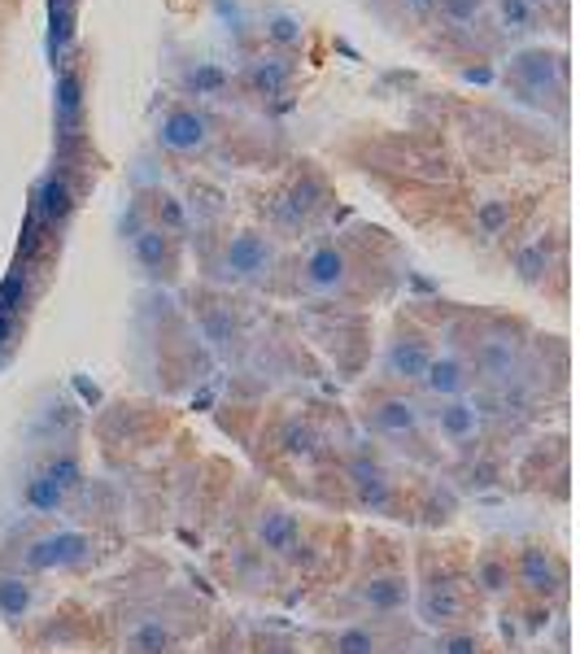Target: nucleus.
Masks as SVG:
<instances>
[{
    "mask_svg": "<svg viewBox=\"0 0 580 654\" xmlns=\"http://www.w3.org/2000/svg\"><path fill=\"white\" fill-rule=\"evenodd\" d=\"M184 83H188L193 92H219V87H223V74H219L214 66H197V70L184 74Z\"/></svg>",
    "mask_w": 580,
    "mask_h": 654,
    "instance_id": "obj_35",
    "label": "nucleus"
},
{
    "mask_svg": "<svg viewBox=\"0 0 580 654\" xmlns=\"http://www.w3.org/2000/svg\"><path fill=\"white\" fill-rule=\"evenodd\" d=\"M271 262H276L271 241L258 236V232H241V236H232V241L223 245L219 280H223V284H258V280H267Z\"/></svg>",
    "mask_w": 580,
    "mask_h": 654,
    "instance_id": "obj_3",
    "label": "nucleus"
},
{
    "mask_svg": "<svg viewBox=\"0 0 580 654\" xmlns=\"http://www.w3.org/2000/svg\"><path fill=\"white\" fill-rule=\"evenodd\" d=\"M564 57H555V52H546V48H529V52H520L515 61H511V74L529 87V92H546V87H555L559 79H564Z\"/></svg>",
    "mask_w": 580,
    "mask_h": 654,
    "instance_id": "obj_18",
    "label": "nucleus"
},
{
    "mask_svg": "<svg viewBox=\"0 0 580 654\" xmlns=\"http://www.w3.org/2000/svg\"><path fill=\"white\" fill-rule=\"evenodd\" d=\"M410 9H428V4H437V0H406Z\"/></svg>",
    "mask_w": 580,
    "mask_h": 654,
    "instance_id": "obj_38",
    "label": "nucleus"
},
{
    "mask_svg": "<svg viewBox=\"0 0 580 654\" xmlns=\"http://www.w3.org/2000/svg\"><path fill=\"white\" fill-rule=\"evenodd\" d=\"M250 654H301V646L289 642V638H280V633H258Z\"/></svg>",
    "mask_w": 580,
    "mask_h": 654,
    "instance_id": "obj_34",
    "label": "nucleus"
},
{
    "mask_svg": "<svg viewBox=\"0 0 580 654\" xmlns=\"http://www.w3.org/2000/svg\"><path fill=\"white\" fill-rule=\"evenodd\" d=\"M314 206H318V184H314V179H305V184H297V188H292V197H289V206H285V214H289L292 223H297V219H305V214H310Z\"/></svg>",
    "mask_w": 580,
    "mask_h": 654,
    "instance_id": "obj_31",
    "label": "nucleus"
},
{
    "mask_svg": "<svg viewBox=\"0 0 580 654\" xmlns=\"http://www.w3.org/2000/svg\"><path fill=\"white\" fill-rule=\"evenodd\" d=\"M498 22L507 31H529L533 26V4L529 0H498Z\"/></svg>",
    "mask_w": 580,
    "mask_h": 654,
    "instance_id": "obj_30",
    "label": "nucleus"
},
{
    "mask_svg": "<svg viewBox=\"0 0 580 654\" xmlns=\"http://www.w3.org/2000/svg\"><path fill=\"white\" fill-rule=\"evenodd\" d=\"M472 581H476V594L480 598H507L515 589V572H511V550H480L476 554V568H472Z\"/></svg>",
    "mask_w": 580,
    "mask_h": 654,
    "instance_id": "obj_17",
    "label": "nucleus"
},
{
    "mask_svg": "<svg viewBox=\"0 0 580 654\" xmlns=\"http://www.w3.org/2000/svg\"><path fill=\"white\" fill-rule=\"evenodd\" d=\"M529 4H533V9H537V4H550V0H529Z\"/></svg>",
    "mask_w": 580,
    "mask_h": 654,
    "instance_id": "obj_39",
    "label": "nucleus"
},
{
    "mask_svg": "<svg viewBox=\"0 0 580 654\" xmlns=\"http://www.w3.org/2000/svg\"><path fill=\"white\" fill-rule=\"evenodd\" d=\"M476 371H480L489 384L511 388V384L524 375V353H520V344L507 340V336H485V340L476 344Z\"/></svg>",
    "mask_w": 580,
    "mask_h": 654,
    "instance_id": "obj_11",
    "label": "nucleus"
},
{
    "mask_svg": "<svg viewBox=\"0 0 580 654\" xmlns=\"http://www.w3.org/2000/svg\"><path fill=\"white\" fill-rule=\"evenodd\" d=\"M485 0H441V17L454 22V26H472L480 17Z\"/></svg>",
    "mask_w": 580,
    "mask_h": 654,
    "instance_id": "obj_32",
    "label": "nucleus"
},
{
    "mask_svg": "<svg viewBox=\"0 0 580 654\" xmlns=\"http://www.w3.org/2000/svg\"><path fill=\"white\" fill-rule=\"evenodd\" d=\"M327 654H388V638L384 629L371 620H353V624H340L336 633H327Z\"/></svg>",
    "mask_w": 580,
    "mask_h": 654,
    "instance_id": "obj_19",
    "label": "nucleus"
},
{
    "mask_svg": "<svg viewBox=\"0 0 580 654\" xmlns=\"http://www.w3.org/2000/svg\"><path fill=\"white\" fill-rule=\"evenodd\" d=\"M131 258L140 262V271L144 276H153V280H171L175 276V245H171V236L166 232H158L153 223H144L136 236H131Z\"/></svg>",
    "mask_w": 580,
    "mask_h": 654,
    "instance_id": "obj_16",
    "label": "nucleus"
},
{
    "mask_svg": "<svg viewBox=\"0 0 580 654\" xmlns=\"http://www.w3.org/2000/svg\"><path fill=\"white\" fill-rule=\"evenodd\" d=\"M511 223V206L507 201H485L480 214H476V227L480 236H502V227Z\"/></svg>",
    "mask_w": 580,
    "mask_h": 654,
    "instance_id": "obj_29",
    "label": "nucleus"
},
{
    "mask_svg": "<svg viewBox=\"0 0 580 654\" xmlns=\"http://www.w3.org/2000/svg\"><path fill=\"white\" fill-rule=\"evenodd\" d=\"M511 572H515V589H524V594L537 598V603L559 598L564 585H568L564 559H559L550 546H542V541H524V546L515 550V559H511Z\"/></svg>",
    "mask_w": 580,
    "mask_h": 654,
    "instance_id": "obj_2",
    "label": "nucleus"
},
{
    "mask_svg": "<svg viewBox=\"0 0 580 654\" xmlns=\"http://www.w3.org/2000/svg\"><path fill=\"white\" fill-rule=\"evenodd\" d=\"M206 140H210V118L197 109H171L158 122V144L166 153H197L206 149Z\"/></svg>",
    "mask_w": 580,
    "mask_h": 654,
    "instance_id": "obj_12",
    "label": "nucleus"
},
{
    "mask_svg": "<svg viewBox=\"0 0 580 654\" xmlns=\"http://www.w3.org/2000/svg\"><path fill=\"white\" fill-rule=\"evenodd\" d=\"M223 654H236V651H223Z\"/></svg>",
    "mask_w": 580,
    "mask_h": 654,
    "instance_id": "obj_40",
    "label": "nucleus"
},
{
    "mask_svg": "<svg viewBox=\"0 0 580 654\" xmlns=\"http://www.w3.org/2000/svg\"><path fill=\"white\" fill-rule=\"evenodd\" d=\"M96 559V537L83 528H53L22 546L18 576H48V572H74Z\"/></svg>",
    "mask_w": 580,
    "mask_h": 654,
    "instance_id": "obj_1",
    "label": "nucleus"
},
{
    "mask_svg": "<svg viewBox=\"0 0 580 654\" xmlns=\"http://www.w3.org/2000/svg\"><path fill=\"white\" fill-rule=\"evenodd\" d=\"M79 79L74 74H61L57 79V122H61V136H74V122H79V109H83V96H79Z\"/></svg>",
    "mask_w": 580,
    "mask_h": 654,
    "instance_id": "obj_25",
    "label": "nucleus"
},
{
    "mask_svg": "<svg viewBox=\"0 0 580 654\" xmlns=\"http://www.w3.org/2000/svg\"><path fill=\"white\" fill-rule=\"evenodd\" d=\"M515 267H520V276H524L529 284H537V280H542V271H546V245L524 249V254L515 258Z\"/></svg>",
    "mask_w": 580,
    "mask_h": 654,
    "instance_id": "obj_33",
    "label": "nucleus"
},
{
    "mask_svg": "<svg viewBox=\"0 0 580 654\" xmlns=\"http://www.w3.org/2000/svg\"><path fill=\"white\" fill-rule=\"evenodd\" d=\"M4 336H13V315L9 311H0V344H4Z\"/></svg>",
    "mask_w": 580,
    "mask_h": 654,
    "instance_id": "obj_37",
    "label": "nucleus"
},
{
    "mask_svg": "<svg viewBox=\"0 0 580 654\" xmlns=\"http://www.w3.org/2000/svg\"><path fill=\"white\" fill-rule=\"evenodd\" d=\"M410 603L428 629H459V624H467V611H472V598H467L463 581H454V576H441V581L432 576Z\"/></svg>",
    "mask_w": 580,
    "mask_h": 654,
    "instance_id": "obj_4",
    "label": "nucleus"
},
{
    "mask_svg": "<svg viewBox=\"0 0 580 654\" xmlns=\"http://www.w3.org/2000/svg\"><path fill=\"white\" fill-rule=\"evenodd\" d=\"M345 480H349V489H353V498H358L362 511H375V515H380V511H388L393 498H397L393 471H388L375 454H353L349 467H345Z\"/></svg>",
    "mask_w": 580,
    "mask_h": 654,
    "instance_id": "obj_5",
    "label": "nucleus"
},
{
    "mask_svg": "<svg viewBox=\"0 0 580 654\" xmlns=\"http://www.w3.org/2000/svg\"><path fill=\"white\" fill-rule=\"evenodd\" d=\"M432 344L419 336V331H402L397 340H388L384 349V375L397 379V384H419L424 379V366L432 362Z\"/></svg>",
    "mask_w": 580,
    "mask_h": 654,
    "instance_id": "obj_10",
    "label": "nucleus"
},
{
    "mask_svg": "<svg viewBox=\"0 0 580 654\" xmlns=\"http://www.w3.org/2000/svg\"><path fill=\"white\" fill-rule=\"evenodd\" d=\"M153 227L158 232H166V236H179V232H188V210L179 206V197H171L166 188H158L153 192Z\"/></svg>",
    "mask_w": 580,
    "mask_h": 654,
    "instance_id": "obj_26",
    "label": "nucleus"
},
{
    "mask_svg": "<svg viewBox=\"0 0 580 654\" xmlns=\"http://www.w3.org/2000/svg\"><path fill=\"white\" fill-rule=\"evenodd\" d=\"M353 598H358V607L371 611V616H402L415 594H410V581H406L402 572H375V576L358 581Z\"/></svg>",
    "mask_w": 580,
    "mask_h": 654,
    "instance_id": "obj_9",
    "label": "nucleus"
},
{
    "mask_svg": "<svg viewBox=\"0 0 580 654\" xmlns=\"http://www.w3.org/2000/svg\"><path fill=\"white\" fill-rule=\"evenodd\" d=\"M35 471H39L48 484H57L66 498H70V493L83 484V463H79V454H74V449H57V454H48V458H44Z\"/></svg>",
    "mask_w": 580,
    "mask_h": 654,
    "instance_id": "obj_20",
    "label": "nucleus"
},
{
    "mask_svg": "<svg viewBox=\"0 0 580 654\" xmlns=\"http://www.w3.org/2000/svg\"><path fill=\"white\" fill-rule=\"evenodd\" d=\"M123 651L127 654H175L179 651V629H175V620H166V616H136V620L127 624Z\"/></svg>",
    "mask_w": 580,
    "mask_h": 654,
    "instance_id": "obj_15",
    "label": "nucleus"
},
{
    "mask_svg": "<svg viewBox=\"0 0 580 654\" xmlns=\"http://www.w3.org/2000/svg\"><path fill=\"white\" fill-rule=\"evenodd\" d=\"M472 362L463 358V353H454V349H445V353H432V362L424 366V379H419V388L432 397V401H454V397H467L472 393Z\"/></svg>",
    "mask_w": 580,
    "mask_h": 654,
    "instance_id": "obj_7",
    "label": "nucleus"
},
{
    "mask_svg": "<svg viewBox=\"0 0 580 654\" xmlns=\"http://www.w3.org/2000/svg\"><path fill=\"white\" fill-rule=\"evenodd\" d=\"M254 541H258V550L271 554V559H297V550H301V524H297L292 511L271 502V506H263L258 519H254Z\"/></svg>",
    "mask_w": 580,
    "mask_h": 654,
    "instance_id": "obj_8",
    "label": "nucleus"
},
{
    "mask_svg": "<svg viewBox=\"0 0 580 654\" xmlns=\"http://www.w3.org/2000/svg\"><path fill=\"white\" fill-rule=\"evenodd\" d=\"M250 83H254V92H263V96H280V92L289 87V66H285L280 57H263V61H254V70H250Z\"/></svg>",
    "mask_w": 580,
    "mask_h": 654,
    "instance_id": "obj_27",
    "label": "nucleus"
},
{
    "mask_svg": "<svg viewBox=\"0 0 580 654\" xmlns=\"http://www.w3.org/2000/svg\"><path fill=\"white\" fill-rule=\"evenodd\" d=\"M301 280H305V289L314 297H336L345 289V280H349V262H345V254L336 245H318V249H310V258L301 267Z\"/></svg>",
    "mask_w": 580,
    "mask_h": 654,
    "instance_id": "obj_13",
    "label": "nucleus"
},
{
    "mask_svg": "<svg viewBox=\"0 0 580 654\" xmlns=\"http://www.w3.org/2000/svg\"><path fill=\"white\" fill-rule=\"evenodd\" d=\"M271 39H280V44H297V39H301V26L292 22L289 13H280V17H271Z\"/></svg>",
    "mask_w": 580,
    "mask_h": 654,
    "instance_id": "obj_36",
    "label": "nucleus"
},
{
    "mask_svg": "<svg viewBox=\"0 0 580 654\" xmlns=\"http://www.w3.org/2000/svg\"><path fill=\"white\" fill-rule=\"evenodd\" d=\"M432 428L445 445H472L480 436V406L467 401V397H454V401H437L432 410Z\"/></svg>",
    "mask_w": 580,
    "mask_h": 654,
    "instance_id": "obj_14",
    "label": "nucleus"
},
{
    "mask_svg": "<svg viewBox=\"0 0 580 654\" xmlns=\"http://www.w3.org/2000/svg\"><path fill=\"white\" fill-rule=\"evenodd\" d=\"M362 419H367V428H371L375 436H384V441H415V436L424 432V419H428V414L419 410V401L393 393V397L371 401V410H362Z\"/></svg>",
    "mask_w": 580,
    "mask_h": 654,
    "instance_id": "obj_6",
    "label": "nucleus"
},
{
    "mask_svg": "<svg viewBox=\"0 0 580 654\" xmlns=\"http://www.w3.org/2000/svg\"><path fill=\"white\" fill-rule=\"evenodd\" d=\"M276 441H280V449H285L289 458H310V454L318 449V432H314L310 419H289Z\"/></svg>",
    "mask_w": 580,
    "mask_h": 654,
    "instance_id": "obj_24",
    "label": "nucleus"
},
{
    "mask_svg": "<svg viewBox=\"0 0 580 654\" xmlns=\"http://www.w3.org/2000/svg\"><path fill=\"white\" fill-rule=\"evenodd\" d=\"M66 502H70V498H66L57 484H48L39 471L26 476V484H22V506H26L31 515H61Z\"/></svg>",
    "mask_w": 580,
    "mask_h": 654,
    "instance_id": "obj_21",
    "label": "nucleus"
},
{
    "mask_svg": "<svg viewBox=\"0 0 580 654\" xmlns=\"http://www.w3.org/2000/svg\"><path fill=\"white\" fill-rule=\"evenodd\" d=\"M441 654H489V642H485V633H476V629L459 624V629H445V638H441Z\"/></svg>",
    "mask_w": 580,
    "mask_h": 654,
    "instance_id": "obj_28",
    "label": "nucleus"
},
{
    "mask_svg": "<svg viewBox=\"0 0 580 654\" xmlns=\"http://www.w3.org/2000/svg\"><path fill=\"white\" fill-rule=\"evenodd\" d=\"M31 603H35V585H31V576H0V616L9 620V624H18V620H26V611H31Z\"/></svg>",
    "mask_w": 580,
    "mask_h": 654,
    "instance_id": "obj_22",
    "label": "nucleus"
},
{
    "mask_svg": "<svg viewBox=\"0 0 580 654\" xmlns=\"http://www.w3.org/2000/svg\"><path fill=\"white\" fill-rule=\"evenodd\" d=\"M39 219H48V223H57V219H66L70 210H74V197H70V184L66 179H57V175H48L44 184H39Z\"/></svg>",
    "mask_w": 580,
    "mask_h": 654,
    "instance_id": "obj_23",
    "label": "nucleus"
}]
</instances>
